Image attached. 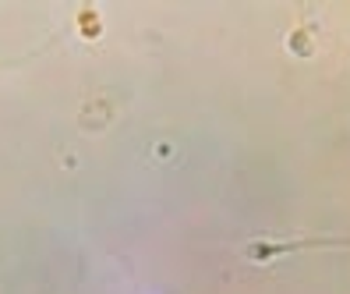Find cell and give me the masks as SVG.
<instances>
[{
    "instance_id": "cell-3",
    "label": "cell",
    "mask_w": 350,
    "mask_h": 294,
    "mask_svg": "<svg viewBox=\"0 0 350 294\" xmlns=\"http://www.w3.org/2000/svg\"><path fill=\"white\" fill-rule=\"evenodd\" d=\"M78 29H81V36H85V39H96L99 29H103L99 14H96V11H81V14H78Z\"/></svg>"
},
{
    "instance_id": "cell-2",
    "label": "cell",
    "mask_w": 350,
    "mask_h": 294,
    "mask_svg": "<svg viewBox=\"0 0 350 294\" xmlns=\"http://www.w3.org/2000/svg\"><path fill=\"white\" fill-rule=\"evenodd\" d=\"M312 32H315V25H301V29H294L291 36H286V50L297 53V57H312V53H315V39H312Z\"/></svg>"
},
{
    "instance_id": "cell-1",
    "label": "cell",
    "mask_w": 350,
    "mask_h": 294,
    "mask_svg": "<svg viewBox=\"0 0 350 294\" xmlns=\"http://www.w3.org/2000/svg\"><path fill=\"white\" fill-rule=\"evenodd\" d=\"M350 238H291V241H252L244 248V259H252L258 266H269L273 259L286 256V252H301V248H343Z\"/></svg>"
}]
</instances>
